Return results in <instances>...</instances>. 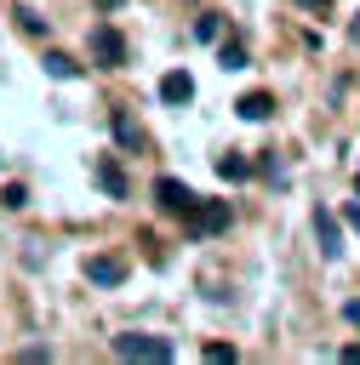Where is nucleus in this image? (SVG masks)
Wrapping results in <instances>:
<instances>
[{
	"label": "nucleus",
	"mask_w": 360,
	"mask_h": 365,
	"mask_svg": "<svg viewBox=\"0 0 360 365\" xmlns=\"http://www.w3.org/2000/svg\"><path fill=\"white\" fill-rule=\"evenodd\" d=\"M229 228V200H194L183 211V234L189 240H206V234H223Z\"/></svg>",
	"instance_id": "nucleus-1"
},
{
	"label": "nucleus",
	"mask_w": 360,
	"mask_h": 365,
	"mask_svg": "<svg viewBox=\"0 0 360 365\" xmlns=\"http://www.w3.org/2000/svg\"><path fill=\"white\" fill-rule=\"evenodd\" d=\"M114 354H120V359H149V365H166V359H171V342H166V336L126 331V336H114Z\"/></svg>",
	"instance_id": "nucleus-2"
},
{
	"label": "nucleus",
	"mask_w": 360,
	"mask_h": 365,
	"mask_svg": "<svg viewBox=\"0 0 360 365\" xmlns=\"http://www.w3.org/2000/svg\"><path fill=\"white\" fill-rule=\"evenodd\" d=\"M91 63H97V68H120V63H126V34H120L114 23H97V29H91Z\"/></svg>",
	"instance_id": "nucleus-3"
},
{
	"label": "nucleus",
	"mask_w": 360,
	"mask_h": 365,
	"mask_svg": "<svg viewBox=\"0 0 360 365\" xmlns=\"http://www.w3.org/2000/svg\"><path fill=\"white\" fill-rule=\"evenodd\" d=\"M194 200H200V194H194L189 182H177V177H154V205H160V211L183 217V211H189Z\"/></svg>",
	"instance_id": "nucleus-4"
},
{
	"label": "nucleus",
	"mask_w": 360,
	"mask_h": 365,
	"mask_svg": "<svg viewBox=\"0 0 360 365\" xmlns=\"http://www.w3.org/2000/svg\"><path fill=\"white\" fill-rule=\"evenodd\" d=\"M91 177H97V188H103L109 200H126V171H120L114 154H97V160H91Z\"/></svg>",
	"instance_id": "nucleus-5"
},
{
	"label": "nucleus",
	"mask_w": 360,
	"mask_h": 365,
	"mask_svg": "<svg viewBox=\"0 0 360 365\" xmlns=\"http://www.w3.org/2000/svg\"><path fill=\"white\" fill-rule=\"evenodd\" d=\"M86 279L103 285V291H114V285L126 279V262H120V257H91V262H86Z\"/></svg>",
	"instance_id": "nucleus-6"
},
{
	"label": "nucleus",
	"mask_w": 360,
	"mask_h": 365,
	"mask_svg": "<svg viewBox=\"0 0 360 365\" xmlns=\"http://www.w3.org/2000/svg\"><path fill=\"white\" fill-rule=\"evenodd\" d=\"M314 234H320V251L326 257H343V234H337V217L331 211H314Z\"/></svg>",
	"instance_id": "nucleus-7"
},
{
	"label": "nucleus",
	"mask_w": 360,
	"mask_h": 365,
	"mask_svg": "<svg viewBox=\"0 0 360 365\" xmlns=\"http://www.w3.org/2000/svg\"><path fill=\"white\" fill-rule=\"evenodd\" d=\"M160 97H166V103H189V97H194V80H189L183 68H171V74L160 80Z\"/></svg>",
	"instance_id": "nucleus-8"
},
{
	"label": "nucleus",
	"mask_w": 360,
	"mask_h": 365,
	"mask_svg": "<svg viewBox=\"0 0 360 365\" xmlns=\"http://www.w3.org/2000/svg\"><path fill=\"white\" fill-rule=\"evenodd\" d=\"M234 108H240V120H269V114H274V97H269V91H246Z\"/></svg>",
	"instance_id": "nucleus-9"
},
{
	"label": "nucleus",
	"mask_w": 360,
	"mask_h": 365,
	"mask_svg": "<svg viewBox=\"0 0 360 365\" xmlns=\"http://www.w3.org/2000/svg\"><path fill=\"white\" fill-rule=\"evenodd\" d=\"M109 131H114V143H120V148H137V120H131L126 108H114V114H109Z\"/></svg>",
	"instance_id": "nucleus-10"
},
{
	"label": "nucleus",
	"mask_w": 360,
	"mask_h": 365,
	"mask_svg": "<svg viewBox=\"0 0 360 365\" xmlns=\"http://www.w3.org/2000/svg\"><path fill=\"white\" fill-rule=\"evenodd\" d=\"M40 63H46V74H51V80H80V63H74V57H63V51H46Z\"/></svg>",
	"instance_id": "nucleus-11"
},
{
	"label": "nucleus",
	"mask_w": 360,
	"mask_h": 365,
	"mask_svg": "<svg viewBox=\"0 0 360 365\" xmlns=\"http://www.w3.org/2000/svg\"><path fill=\"white\" fill-rule=\"evenodd\" d=\"M217 177H223V182H246V177H251V160H240V154H223V160H217Z\"/></svg>",
	"instance_id": "nucleus-12"
},
{
	"label": "nucleus",
	"mask_w": 360,
	"mask_h": 365,
	"mask_svg": "<svg viewBox=\"0 0 360 365\" xmlns=\"http://www.w3.org/2000/svg\"><path fill=\"white\" fill-rule=\"evenodd\" d=\"M217 63H223V68H246V46H240V40H223V46H217Z\"/></svg>",
	"instance_id": "nucleus-13"
},
{
	"label": "nucleus",
	"mask_w": 360,
	"mask_h": 365,
	"mask_svg": "<svg viewBox=\"0 0 360 365\" xmlns=\"http://www.w3.org/2000/svg\"><path fill=\"white\" fill-rule=\"evenodd\" d=\"M0 205H6V211H23V205H29V188H23V182H6V188H0Z\"/></svg>",
	"instance_id": "nucleus-14"
},
{
	"label": "nucleus",
	"mask_w": 360,
	"mask_h": 365,
	"mask_svg": "<svg viewBox=\"0 0 360 365\" xmlns=\"http://www.w3.org/2000/svg\"><path fill=\"white\" fill-rule=\"evenodd\" d=\"M17 29H23V34H40L46 23H40V11H29V6H17Z\"/></svg>",
	"instance_id": "nucleus-15"
},
{
	"label": "nucleus",
	"mask_w": 360,
	"mask_h": 365,
	"mask_svg": "<svg viewBox=\"0 0 360 365\" xmlns=\"http://www.w3.org/2000/svg\"><path fill=\"white\" fill-rule=\"evenodd\" d=\"M194 34H200V40H217V34H223V17H211V11H206V17L194 23Z\"/></svg>",
	"instance_id": "nucleus-16"
},
{
	"label": "nucleus",
	"mask_w": 360,
	"mask_h": 365,
	"mask_svg": "<svg viewBox=\"0 0 360 365\" xmlns=\"http://www.w3.org/2000/svg\"><path fill=\"white\" fill-rule=\"evenodd\" d=\"M343 319H349V325H360V297H354V302H343Z\"/></svg>",
	"instance_id": "nucleus-17"
},
{
	"label": "nucleus",
	"mask_w": 360,
	"mask_h": 365,
	"mask_svg": "<svg viewBox=\"0 0 360 365\" xmlns=\"http://www.w3.org/2000/svg\"><path fill=\"white\" fill-rule=\"evenodd\" d=\"M343 222H349V228L360 234V205H343Z\"/></svg>",
	"instance_id": "nucleus-18"
},
{
	"label": "nucleus",
	"mask_w": 360,
	"mask_h": 365,
	"mask_svg": "<svg viewBox=\"0 0 360 365\" xmlns=\"http://www.w3.org/2000/svg\"><path fill=\"white\" fill-rule=\"evenodd\" d=\"M343 359H354V365H360V342H349V348H343Z\"/></svg>",
	"instance_id": "nucleus-19"
},
{
	"label": "nucleus",
	"mask_w": 360,
	"mask_h": 365,
	"mask_svg": "<svg viewBox=\"0 0 360 365\" xmlns=\"http://www.w3.org/2000/svg\"><path fill=\"white\" fill-rule=\"evenodd\" d=\"M349 40H354V46H360V17H354V23H349Z\"/></svg>",
	"instance_id": "nucleus-20"
},
{
	"label": "nucleus",
	"mask_w": 360,
	"mask_h": 365,
	"mask_svg": "<svg viewBox=\"0 0 360 365\" xmlns=\"http://www.w3.org/2000/svg\"><path fill=\"white\" fill-rule=\"evenodd\" d=\"M303 6H309V11H326V0H303Z\"/></svg>",
	"instance_id": "nucleus-21"
},
{
	"label": "nucleus",
	"mask_w": 360,
	"mask_h": 365,
	"mask_svg": "<svg viewBox=\"0 0 360 365\" xmlns=\"http://www.w3.org/2000/svg\"><path fill=\"white\" fill-rule=\"evenodd\" d=\"M354 188H360V177H354Z\"/></svg>",
	"instance_id": "nucleus-22"
}]
</instances>
